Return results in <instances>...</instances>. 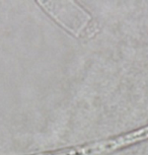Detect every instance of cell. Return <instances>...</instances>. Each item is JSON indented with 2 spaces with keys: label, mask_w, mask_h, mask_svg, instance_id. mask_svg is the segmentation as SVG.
Returning a JSON list of instances; mask_svg holds the SVG:
<instances>
[{
  "label": "cell",
  "mask_w": 148,
  "mask_h": 155,
  "mask_svg": "<svg viewBox=\"0 0 148 155\" xmlns=\"http://www.w3.org/2000/svg\"><path fill=\"white\" fill-rule=\"evenodd\" d=\"M128 139L131 145L137 144L148 140V125L143 126V127L136 129L132 132L128 133Z\"/></svg>",
  "instance_id": "6da1fadb"
}]
</instances>
